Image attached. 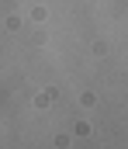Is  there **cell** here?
Listing matches in <instances>:
<instances>
[]
</instances>
